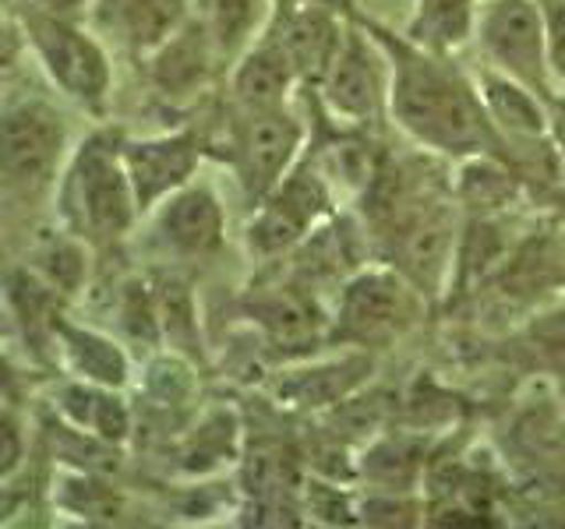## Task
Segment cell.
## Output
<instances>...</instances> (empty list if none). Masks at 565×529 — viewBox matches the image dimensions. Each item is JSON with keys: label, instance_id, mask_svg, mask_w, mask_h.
Segmentation results:
<instances>
[{"label": "cell", "instance_id": "9a60e30c", "mask_svg": "<svg viewBox=\"0 0 565 529\" xmlns=\"http://www.w3.org/2000/svg\"><path fill=\"white\" fill-rule=\"evenodd\" d=\"M273 32L279 35L282 50L290 53L297 78H308V82H322V75L329 71L335 53H340L343 35H347L340 22L318 4L294 8Z\"/></svg>", "mask_w": 565, "mask_h": 529}, {"label": "cell", "instance_id": "d4e9b609", "mask_svg": "<svg viewBox=\"0 0 565 529\" xmlns=\"http://www.w3.org/2000/svg\"><path fill=\"white\" fill-rule=\"evenodd\" d=\"M82 240L75 234L46 240L40 251H35V261H40V279L50 282L53 290L75 293L85 279V251L78 247Z\"/></svg>", "mask_w": 565, "mask_h": 529}, {"label": "cell", "instance_id": "d6a6232c", "mask_svg": "<svg viewBox=\"0 0 565 529\" xmlns=\"http://www.w3.org/2000/svg\"><path fill=\"white\" fill-rule=\"evenodd\" d=\"M18 35H22V29L14 32V29L4 22V18H0V71L14 64V57H18Z\"/></svg>", "mask_w": 565, "mask_h": 529}, {"label": "cell", "instance_id": "6da1fadb", "mask_svg": "<svg viewBox=\"0 0 565 529\" xmlns=\"http://www.w3.org/2000/svg\"><path fill=\"white\" fill-rule=\"evenodd\" d=\"M371 32L388 53V110L406 134L452 159L502 149L477 88L459 78L441 53L382 29Z\"/></svg>", "mask_w": 565, "mask_h": 529}, {"label": "cell", "instance_id": "2e32d148", "mask_svg": "<svg viewBox=\"0 0 565 529\" xmlns=\"http://www.w3.org/2000/svg\"><path fill=\"white\" fill-rule=\"evenodd\" d=\"M294 82L297 67L290 53L282 50L279 35L269 32L241 57L234 71V96L244 110H276V106H287Z\"/></svg>", "mask_w": 565, "mask_h": 529}, {"label": "cell", "instance_id": "e0dca14e", "mask_svg": "<svg viewBox=\"0 0 565 529\" xmlns=\"http://www.w3.org/2000/svg\"><path fill=\"white\" fill-rule=\"evenodd\" d=\"M371 375V360L364 353H350L340 360H322L300 370H287L279 381V399L300 410H326V406H340L347 396H353Z\"/></svg>", "mask_w": 565, "mask_h": 529}, {"label": "cell", "instance_id": "f546056e", "mask_svg": "<svg viewBox=\"0 0 565 529\" xmlns=\"http://www.w3.org/2000/svg\"><path fill=\"white\" fill-rule=\"evenodd\" d=\"M22 455H25L22 420H18L8 406H0V481L22 466Z\"/></svg>", "mask_w": 565, "mask_h": 529}, {"label": "cell", "instance_id": "83f0119b", "mask_svg": "<svg viewBox=\"0 0 565 529\" xmlns=\"http://www.w3.org/2000/svg\"><path fill=\"white\" fill-rule=\"evenodd\" d=\"M544 14L547 75L565 85V0H537Z\"/></svg>", "mask_w": 565, "mask_h": 529}, {"label": "cell", "instance_id": "cb8c5ba5", "mask_svg": "<svg viewBox=\"0 0 565 529\" xmlns=\"http://www.w3.org/2000/svg\"><path fill=\"white\" fill-rule=\"evenodd\" d=\"M152 300H156L159 332H167L177 346H191L199 339V317H194L191 290L181 279H163L152 290Z\"/></svg>", "mask_w": 565, "mask_h": 529}, {"label": "cell", "instance_id": "7402d4cb", "mask_svg": "<svg viewBox=\"0 0 565 529\" xmlns=\"http://www.w3.org/2000/svg\"><path fill=\"white\" fill-rule=\"evenodd\" d=\"M120 14L131 46L152 53L188 22V0H124Z\"/></svg>", "mask_w": 565, "mask_h": 529}, {"label": "cell", "instance_id": "ba28073f", "mask_svg": "<svg viewBox=\"0 0 565 529\" xmlns=\"http://www.w3.org/2000/svg\"><path fill=\"white\" fill-rule=\"evenodd\" d=\"M300 145H305V128L290 117L287 106L244 110L234 128V170L247 198L258 205L294 170Z\"/></svg>", "mask_w": 565, "mask_h": 529}, {"label": "cell", "instance_id": "e575fe53", "mask_svg": "<svg viewBox=\"0 0 565 529\" xmlns=\"http://www.w3.org/2000/svg\"><path fill=\"white\" fill-rule=\"evenodd\" d=\"M11 385H14V370L8 367V360H0V399L11 396Z\"/></svg>", "mask_w": 565, "mask_h": 529}, {"label": "cell", "instance_id": "f1b7e54d", "mask_svg": "<svg viewBox=\"0 0 565 529\" xmlns=\"http://www.w3.org/2000/svg\"><path fill=\"white\" fill-rule=\"evenodd\" d=\"M530 339H534L547 357L565 360V304L537 314L534 322H530Z\"/></svg>", "mask_w": 565, "mask_h": 529}, {"label": "cell", "instance_id": "8fae6325", "mask_svg": "<svg viewBox=\"0 0 565 529\" xmlns=\"http://www.w3.org/2000/svg\"><path fill=\"white\" fill-rule=\"evenodd\" d=\"M318 85H322V99L329 110L353 123L371 120L379 114L382 96L388 99V93H382V67L375 57V46L361 32L343 35L340 53L332 57Z\"/></svg>", "mask_w": 565, "mask_h": 529}, {"label": "cell", "instance_id": "484cf974", "mask_svg": "<svg viewBox=\"0 0 565 529\" xmlns=\"http://www.w3.org/2000/svg\"><path fill=\"white\" fill-rule=\"evenodd\" d=\"M255 22V0H202V25L216 50H234Z\"/></svg>", "mask_w": 565, "mask_h": 529}, {"label": "cell", "instance_id": "44dd1931", "mask_svg": "<svg viewBox=\"0 0 565 529\" xmlns=\"http://www.w3.org/2000/svg\"><path fill=\"white\" fill-rule=\"evenodd\" d=\"M477 25L473 0H420L411 40L435 53H449L470 40Z\"/></svg>", "mask_w": 565, "mask_h": 529}, {"label": "cell", "instance_id": "277c9868", "mask_svg": "<svg viewBox=\"0 0 565 529\" xmlns=\"http://www.w3.org/2000/svg\"><path fill=\"white\" fill-rule=\"evenodd\" d=\"M417 287L399 276L393 264L385 269H361L347 279L340 311H335V339L350 346L375 349L396 343L417 322L420 300Z\"/></svg>", "mask_w": 565, "mask_h": 529}, {"label": "cell", "instance_id": "d6986e66", "mask_svg": "<svg viewBox=\"0 0 565 529\" xmlns=\"http://www.w3.org/2000/svg\"><path fill=\"white\" fill-rule=\"evenodd\" d=\"M252 314L276 346H305L322 332V311L305 287H269L252 300Z\"/></svg>", "mask_w": 565, "mask_h": 529}, {"label": "cell", "instance_id": "4fadbf2b", "mask_svg": "<svg viewBox=\"0 0 565 529\" xmlns=\"http://www.w3.org/2000/svg\"><path fill=\"white\" fill-rule=\"evenodd\" d=\"M216 43L202 22H184L149 53V78L163 96H191L209 82Z\"/></svg>", "mask_w": 565, "mask_h": 529}, {"label": "cell", "instance_id": "ac0fdd59", "mask_svg": "<svg viewBox=\"0 0 565 529\" xmlns=\"http://www.w3.org/2000/svg\"><path fill=\"white\" fill-rule=\"evenodd\" d=\"M61 410L71 423H75L78 434H93V438L106 441V445L128 441L131 413H128V406H124V399L117 396V388L75 378L71 385L61 388Z\"/></svg>", "mask_w": 565, "mask_h": 529}, {"label": "cell", "instance_id": "7a4b0ae2", "mask_svg": "<svg viewBox=\"0 0 565 529\" xmlns=\"http://www.w3.org/2000/svg\"><path fill=\"white\" fill-rule=\"evenodd\" d=\"M57 205L64 229L82 244H114L135 226L141 212L124 166V138L117 131H93L71 152Z\"/></svg>", "mask_w": 565, "mask_h": 529}, {"label": "cell", "instance_id": "d590c367", "mask_svg": "<svg viewBox=\"0 0 565 529\" xmlns=\"http://www.w3.org/2000/svg\"><path fill=\"white\" fill-rule=\"evenodd\" d=\"M8 4H14V0H0V8H8Z\"/></svg>", "mask_w": 565, "mask_h": 529}, {"label": "cell", "instance_id": "3957f363", "mask_svg": "<svg viewBox=\"0 0 565 529\" xmlns=\"http://www.w3.org/2000/svg\"><path fill=\"white\" fill-rule=\"evenodd\" d=\"M18 29H22V40L32 46L35 61L46 71V78L67 99H75L85 110H103L114 75L110 57L93 35L78 29L71 18L29 4H18Z\"/></svg>", "mask_w": 565, "mask_h": 529}, {"label": "cell", "instance_id": "8992f818", "mask_svg": "<svg viewBox=\"0 0 565 529\" xmlns=\"http://www.w3.org/2000/svg\"><path fill=\"white\" fill-rule=\"evenodd\" d=\"M473 35L494 71L547 96V43L537 0H484Z\"/></svg>", "mask_w": 565, "mask_h": 529}, {"label": "cell", "instance_id": "5bb4252c", "mask_svg": "<svg viewBox=\"0 0 565 529\" xmlns=\"http://www.w3.org/2000/svg\"><path fill=\"white\" fill-rule=\"evenodd\" d=\"M50 332L57 339V353L64 357V367L82 381L106 385V388H120L131 375L128 353L114 343L110 335H103L96 328H85L67 322L64 314L50 317Z\"/></svg>", "mask_w": 565, "mask_h": 529}, {"label": "cell", "instance_id": "30bf717a", "mask_svg": "<svg viewBox=\"0 0 565 529\" xmlns=\"http://www.w3.org/2000/svg\"><path fill=\"white\" fill-rule=\"evenodd\" d=\"M156 240L177 258H205L220 251L226 234V212L209 184H184L152 208Z\"/></svg>", "mask_w": 565, "mask_h": 529}, {"label": "cell", "instance_id": "9c48e42d", "mask_svg": "<svg viewBox=\"0 0 565 529\" xmlns=\"http://www.w3.org/2000/svg\"><path fill=\"white\" fill-rule=\"evenodd\" d=\"M202 163V141L191 131L152 134V138H124V166L131 176V191L138 212L146 216L173 191L194 181Z\"/></svg>", "mask_w": 565, "mask_h": 529}, {"label": "cell", "instance_id": "7c38bea8", "mask_svg": "<svg viewBox=\"0 0 565 529\" xmlns=\"http://www.w3.org/2000/svg\"><path fill=\"white\" fill-rule=\"evenodd\" d=\"M477 96H481L488 120L499 131L502 145H520L534 149L552 141V117H547V102L541 93H534L530 85L502 75V71H481L477 78Z\"/></svg>", "mask_w": 565, "mask_h": 529}, {"label": "cell", "instance_id": "1f68e13d", "mask_svg": "<svg viewBox=\"0 0 565 529\" xmlns=\"http://www.w3.org/2000/svg\"><path fill=\"white\" fill-rule=\"evenodd\" d=\"M22 4L50 11V14H61V18H75L88 4V0H22Z\"/></svg>", "mask_w": 565, "mask_h": 529}, {"label": "cell", "instance_id": "4316f807", "mask_svg": "<svg viewBox=\"0 0 565 529\" xmlns=\"http://www.w3.org/2000/svg\"><path fill=\"white\" fill-rule=\"evenodd\" d=\"M234 441H237V423L226 413H216V417H209L199 428V434L191 438L188 458H202L199 469H209L212 463H220V458L234 452Z\"/></svg>", "mask_w": 565, "mask_h": 529}, {"label": "cell", "instance_id": "836d02e7", "mask_svg": "<svg viewBox=\"0 0 565 529\" xmlns=\"http://www.w3.org/2000/svg\"><path fill=\"white\" fill-rule=\"evenodd\" d=\"M14 328H18V317H14V311H11L8 300L0 296V339H11Z\"/></svg>", "mask_w": 565, "mask_h": 529}, {"label": "cell", "instance_id": "603a6c76", "mask_svg": "<svg viewBox=\"0 0 565 529\" xmlns=\"http://www.w3.org/2000/svg\"><path fill=\"white\" fill-rule=\"evenodd\" d=\"M424 466V452L417 438H382L379 445H371V452L364 455V476L375 481L382 490H411L420 476Z\"/></svg>", "mask_w": 565, "mask_h": 529}, {"label": "cell", "instance_id": "4dcf8cb0", "mask_svg": "<svg viewBox=\"0 0 565 529\" xmlns=\"http://www.w3.org/2000/svg\"><path fill=\"white\" fill-rule=\"evenodd\" d=\"M544 102H547V117H552V138H555V145H558L562 163H565V96L547 93Z\"/></svg>", "mask_w": 565, "mask_h": 529}, {"label": "cell", "instance_id": "5b68a950", "mask_svg": "<svg viewBox=\"0 0 565 529\" xmlns=\"http://www.w3.org/2000/svg\"><path fill=\"white\" fill-rule=\"evenodd\" d=\"M67 152L61 114L40 99H22L0 110V181L14 187L53 184Z\"/></svg>", "mask_w": 565, "mask_h": 529}, {"label": "cell", "instance_id": "ffe728a7", "mask_svg": "<svg viewBox=\"0 0 565 529\" xmlns=\"http://www.w3.org/2000/svg\"><path fill=\"white\" fill-rule=\"evenodd\" d=\"M459 205L481 216L509 208L520 198V173L505 166L494 152H477L459 159V181H456Z\"/></svg>", "mask_w": 565, "mask_h": 529}, {"label": "cell", "instance_id": "52a82bcc", "mask_svg": "<svg viewBox=\"0 0 565 529\" xmlns=\"http://www.w3.org/2000/svg\"><path fill=\"white\" fill-rule=\"evenodd\" d=\"M332 212V187L308 163L294 166L265 194L247 226V244L258 258L287 255Z\"/></svg>", "mask_w": 565, "mask_h": 529}]
</instances>
